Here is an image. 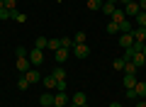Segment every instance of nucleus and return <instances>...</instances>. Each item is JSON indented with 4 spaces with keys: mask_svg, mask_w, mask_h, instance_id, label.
<instances>
[{
    "mask_svg": "<svg viewBox=\"0 0 146 107\" xmlns=\"http://www.w3.org/2000/svg\"><path fill=\"white\" fill-rule=\"evenodd\" d=\"M27 58H29V63H32V66H42V63H44V51L42 49H36V46H34V49H32L29 51V54H27Z\"/></svg>",
    "mask_w": 146,
    "mask_h": 107,
    "instance_id": "f257e3e1",
    "label": "nucleus"
},
{
    "mask_svg": "<svg viewBox=\"0 0 146 107\" xmlns=\"http://www.w3.org/2000/svg\"><path fill=\"white\" fill-rule=\"evenodd\" d=\"M29 68H32V63H29V58H27V56H17L15 58V71L17 73H27Z\"/></svg>",
    "mask_w": 146,
    "mask_h": 107,
    "instance_id": "f03ea898",
    "label": "nucleus"
},
{
    "mask_svg": "<svg viewBox=\"0 0 146 107\" xmlns=\"http://www.w3.org/2000/svg\"><path fill=\"white\" fill-rule=\"evenodd\" d=\"M22 76H25V78H27V83H29V85H36V83L42 80V73L36 71V68H34V66H32V68H29V71H27V73H22Z\"/></svg>",
    "mask_w": 146,
    "mask_h": 107,
    "instance_id": "7ed1b4c3",
    "label": "nucleus"
},
{
    "mask_svg": "<svg viewBox=\"0 0 146 107\" xmlns=\"http://www.w3.org/2000/svg\"><path fill=\"white\" fill-rule=\"evenodd\" d=\"M88 54H90V46L88 44H76V46H73V56H76V58H88Z\"/></svg>",
    "mask_w": 146,
    "mask_h": 107,
    "instance_id": "20e7f679",
    "label": "nucleus"
},
{
    "mask_svg": "<svg viewBox=\"0 0 146 107\" xmlns=\"http://www.w3.org/2000/svg\"><path fill=\"white\" fill-rule=\"evenodd\" d=\"M122 83H124V90H134L136 88V73H124V78H122Z\"/></svg>",
    "mask_w": 146,
    "mask_h": 107,
    "instance_id": "39448f33",
    "label": "nucleus"
},
{
    "mask_svg": "<svg viewBox=\"0 0 146 107\" xmlns=\"http://www.w3.org/2000/svg\"><path fill=\"white\" fill-rule=\"evenodd\" d=\"M42 83L46 85V90H56V83H58V78L54 76V73H46V76L42 78Z\"/></svg>",
    "mask_w": 146,
    "mask_h": 107,
    "instance_id": "423d86ee",
    "label": "nucleus"
},
{
    "mask_svg": "<svg viewBox=\"0 0 146 107\" xmlns=\"http://www.w3.org/2000/svg\"><path fill=\"white\" fill-rule=\"evenodd\" d=\"M139 3H136V0H131V3H129V5H124V15L127 17H136V15H139Z\"/></svg>",
    "mask_w": 146,
    "mask_h": 107,
    "instance_id": "0eeeda50",
    "label": "nucleus"
},
{
    "mask_svg": "<svg viewBox=\"0 0 146 107\" xmlns=\"http://www.w3.org/2000/svg\"><path fill=\"white\" fill-rule=\"evenodd\" d=\"M119 46L122 49H131V46H134V34H119Z\"/></svg>",
    "mask_w": 146,
    "mask_h": 107,
    "instance_id": "6e6552de",
    "label": "nucleus"
},
{
    "mask_svg": "<svg viewBox=\"0 0 146 107\" xmlns=\"http://www.w3.org/2000/svg\"><path fill=\"white\" fill-rule=\"evenodd\" d=\"M68 54H71V49H63V46H61V49H56V51H54V58H56V63H63V61L68 58Z\"/></svg>",
    "mask_w": 146,
    "mask_h": 107,
    "instance_id": "1a4fd4ad",
    "label": "nucleus"
},
{
    "mask_svg": "<svg viewBox=\"0 0 146 107\" xmlns=\"http://www.w3.org/2000/svg\"><path fill=\"white\" fill-rule=\"evenodd\" d=\"M54 105L68 107V95H66V92H56V95H54Z\"/></svg>",
    "mask_w": 146,
    "mask_h": 107,
    "instance_id": "9d476101",
    "label": "nucleus"
},
{
    "mask_svg": "<svg viewBox=\"0 0 146 107\" xmlns=\"http://www.w3.org/2000/svg\"><path fill=\"white\" fill-rule=\"evenodd\" d=\"M85 102H88V97H85V92H73V100H71V105L80 107V105H85Z\"/></svg>",
    "mask_w": 146,
    "mask_h": 107,
    "instance_id": "9b49d317",
    "label": "nucleus"
},
{
    "mask_svg": "<svg viewBox=\"0 0 146 107\" xmlns=\"http://www.w3.org/2000/svg\"><path fill=\"white\" fill-rule=\"evenodd\" d=\"M127 20V15H124V7H115V12H112V22H124Z\"/></svg>",
    "mask_w": 146,
    "mask_h": 107,
    "instance_id": "f8f14e48",
    "label": "nucleus"
},
{
    "mask_svg": "<svg viewBox=\"0 0 146 107\" xmlns=\"http://www.w3.org/2000/svg\"><path fill=\"white\" fill-rule=\"evenodd\" d=\"M39 105L42 107H54V95L51 92H44V95L39 97Z\"/></svg>",
    "mask_w": 146,
    "mask_h": 107,
    "instance_id": "ddd939ff",
    "label": "nucleus"
},
{
    "mask_svg": "<svg viewBox=\"0 0 146 107\" xmlns=\"http://www.w3.org/2000/svg\"><path fill=\"white\" fill-rule=\"evenodd\" d=\"M134 92H136V97H139V100H146V83L139 80V83H136V88H134Z\"/></svg>",
    "mask_w": 146,
    "mask_h": 107,
    "instance_id": "4468645a",
    "label": "nucleus"
},
{
    "mask_svg": "<svg viewBox=\"0 0 146 107\" xmlns=\"http://www.w3.org/2000/svg\"><path fill=\"white\" fill-rule=\"evenodd\" d=\"M131 34H134V41H146V29H144V27L131 29Z\"/></svg>",
    "mask_w": 146,
    "mask_h": 107,
    "instance_id": "2eb2a0df",
    "label": "nucleus"
},
{
    "mask_svg": "<svg viewBox=\"0 0 146 107\" xmlns=\"http://www.w3.org/2000/svg\"><path fill=\"white\" fill-rule=\"evenodd\" d=\"M76 44H88V34H85V32H76V34H73V46Z\"/></svg>",
    "mask_w": 146,
    "mask_h": 107,
    "instance_id": "dca6fc26",
    "label": "nucleus"
},
{
    "mask_svg": "<svg viewBox=\"0 0 146 107\" xmlns=\"http://www.w3.org/2000/svg\"><path fill=\"white\" fill-rule=\"evenodd\" d=\"M144 61H146V56H144V54H141V51H139V54H134V56H131V63H134L136 68H144Z\"/></svg>",
    "mask_w": 146,
    "mask_h": 107,
    "instance_id": "f3484780",
    "label": "nucleus"
},
{
    "mask_svg": "<svg viewBox=\"0 0 146 107\" xmlns=\"http://www.w3.org/2000/svg\"><path fill=\"white\" fill-rule=\"evenodd\" d=\"M124 56H119V58H115V61H112V66H115V71H124Z\"/></svg>",
    "mask_w": 146,
    "mask_h": 107,
    "instance_id": "a211bd4d",
    "label": "nucleus"
},
{
    "mask_svg": "<svg viewBox=\"0 0 146 107\" xmlns=\"http://www.w3.org/2000/svg\"><path fill=\"white\" fill-rule=\"evenodd\" d=\"M119 32H122V34H129V32H131V22H129V20L119 22Z\"/></svg>",
    "mask_w": 146,
    "mask_h": 107,
    "instance_id": "6ab92c4d",
    "label": "nucleus"
},
{
    "mask_svg": "<svg viewBox=\"0 0 146 107\" xmlns=\"http://www.w3.org/2000/svg\"><path fill=\"white\" fill-rule=\"evenodd\" d=\"M34 44H36V49H46V44H49V39H46V37H36V41H34Z\"/></svg>",
    "mask_w": 146,
    "mask_h": 107,
    "instance_id": "aec40b11",
    "label": "nucleus"
},
{
    "mask_svg": "<svg viewBox=\"0 0 146 107\" xmlns=\"http://www.w3.org/2000/svg\"><path fill=\"white\" fill-rule=\"evenodd\" d=\"M17 88H20V90H27V88H29V83H27V78L22 76V73H20V78H17Z\"/></svg>",
    "mask_w": 146,
    "mask_h": 107,
    "instance_id": "412c9836",
    "label": "nucleus"
},
{
    "mask_svg": "<svg viewBox=\"0 0 146 107\" xmlns=\"http://www.w3.org/2000/svg\"><path fill=\"white\" fill-rule=\"evenodd\" d=\"M46 49H51V51H56V49H61V39H49V44H46Z\"/></svg>",
    "mask_w": 146,
    "mask_h": 107,
    "instance_id": "4be33fe9",
    "label": "nucleus"
},
{
    "mask_svg": "<svg viewBox=\"0 0 146 107\" xmlns=\"http://www.w3.org/2000/svg\"><path fill=\"white\" fill-rule=\"evenodd\" d=\"M85 3H88L90 10H100V7H102V0H85Z\"/></svg>",
    "mask_w": 146,
    "mask_h": 107,
    "instance_id": "5701e85b",
    "label": "nucleus"
},
{
    "mask_svg": "<svg viewBox=\"0 0 146 107\" xmlns=\"http://www.w3.org/2000/svg\"><path fill=\"white\" fill-rule=\"evenodd\" d=\"M115 7H117V5H110V3H102V7H100V10H102L105 15H112V12H115Z\"/></svg>",
    "mask_w": 146,
    "mask_h": 107,
    "instance_id": "b1692460",
    "label": "nucleus"
},
{
    "mask_svg": "<svg viewBox=\"0 0 146 107\" xmlns=\"http://www.w3.org/2000/svg\"><path fill=\"white\" fill-rule=\"evenodd\" d=\"M5 10L15 12V10H17V0H5Z\"/></svg>",
    "mask_w": 146,
    "mask_h": 107,
    "instance_id": "393cba45",
    "label": "nucleus"
},
{
    "mask_svg": "<svg viewBox=\"0 0 146 107\" xmlns=\"http://www.w3.org/2000/svg\"><path fill=\"white\" fill-rule=\"evenodd\" d=\"M61 46H63V49H73V39H71V37H63V39H61Z\"/></svg>",
    "mask_w": 146,
    "mask_h": 107,
    "instance_id": "a878e982",
    "label": "nucleus"
},
{
    "mask_svg": "<svg viewBox=\"0 0 146 107\" xmlns=\"http://www.w3.org/2000/svg\"><path fill=\"white\" fill-rule=\"evenodd\" d=\"M136 71H139V68H136L131 61H127V63H124V73H136Z\"/></svg>",
    "mask_w": 146,
    "mask_h": 107,
    "instance_id": "bb28decb",
    "label": "nucleus"
},
{
    "mask_svg": "<svg viewBox=\"0 0 146 107\" xmlns=\"http://www.w3.org/2000/svg\"><path fill=\"white\" fill-rule=\"evenodd\" d=\"M107 32H110V34H117V32H119V25H117V22H110V25H107Z\"/></svg>",
    "mask_w": 146,
    "mask_h": 107,
    "instance_id": "cd10ccee",
    "label": "nucleus"
},
{
    "mask_svg": "<svg viewBox=\"0 0 146 107\" xmlns=\"http://www.w3.org/2000/svg\"><path fill=\"white\" fill-rule=\"evenodd\" d=\"M54 76H56L58 80H66V71H63V68H54Z\"/></svg>",
    "mask_w": 146,
    "mask_h": 107,
    "instance_id": "c85d7f7f",
    "label": "nucleus"
},
{
    "mask_svg": "<svg viewBox=\"0 0 146 107\" xmlns=\"http://www.w3.org/2000/svg\"><path fill=\"white\" fill-rule=\"evenodd\" d=\"M12 17H15V20L20 22V25H25V22H27V15H20V12H17V10L12 12Z\"/></svg>",
    "mask_w": 146,
    "mask_h": 107,
    "instance_id": "c756f323",
    "label": "nucleus"
},
{
    "mask_svg": "<svg viewBox=\"0 0 146 107\" xmlns=\"http://www.w3.org/2000/svg\"><path fill=\"white\" fill-rule=\"evenodd\" d=\"M10 17H12V12H10V10H5V7L0 10V20H3V22H5V20H10Z\"/></svg>",
    "mask_w": 146,
    "mask_h": 107,
    "instance_id": "7c9ffc66",
    "label": "nucleus"
},
{
    "mask_svg": "<svg viewBox=\"0 0 146 107\" xmlns=\"http://www.w3.org/2000/svg\"><path fill=\"white\" fill-rule=\"evenodd\" d=\"M27 54H29V51H27L25 46H17L15 49V56H27Z\"/></svg>",
    "mask_w": 146,
    "mask_h": 107,
    "instance_id": "2f4dec72",
    "label": "nucleus"
},
{
    "mask_svg": "<svg viewBox=\"0 0 146 107\" xmlns=\"http://www.w3.org/2000/svg\"><path fill=\"white\" fill-rule=\"evenodd\" d=\"M124 95H127V100H139V97H136V92H134V90H127Z\"/></svg>",
    "mask_w": 146,
    "mask_h": 107,
    "instance_id": "473e14b6",
    "label": "nucleus"
},
{
    "mask_svg": "<svg viewBox=\"0 0 146 107\" xmlns=\"http://www.w3.org/2000/svg\"><path fill=\"white\" fill-rule=\"evenodd\" d=\"M136 3H139V10L146 12V0H136Z\"/></svg>",
    "mask_w": 146,
    "mask_h": 107,
    "instance_id": "72a5a7b5",
    "label": "nucleus"
},
{
    "mask_svg": "<svg viewBox=\"0 0 146 107\" xmlns=\"http://www.w3.org/2000/svg\"><path fill=\"white\" fill-rule=\"evenodd\" d=\"M136 107H146V100H139V102H136Z\"/></svg>",
    "mask_w": 146,
    "mask_h": 107,
    "instance_id": "f704fd0d",
    "label": "nucleus"
},
{
    "mask_svg": "<svg viewBox=\"0 0 146 107\" xmlns=\"http://www.w3.org/2000/svg\"><path fill=\"white\" fill-rule=\"evenodd\" d=\"M110 107H122V102H110Z\"/></svg>",
    "mask_w": 146,
    "mask_h": 107,
    "instance_id": "c9c22d12",
    "label": "nucleus"
},
{
    "mask_svg": "<svg viewBox=\"0 0 146 107\" xmlns=\"http://www.w3.org/2000/svg\"><path fill=\"white\" fill-rule=\"evenodd\" d=\"M105 3H110V5H117V3H119V0H105Z\"/></svg>",
    "mask_w": 146,
    "mask_h": 107,
    "instance_id": "e433bc0d",
    "label": "nucleus"
},
{
    "mask_svg": "<svg viewBox=\"0 0 146 107\" xmlns=\"http://www.w3.org/2000/svg\"><path fill=\"white\" fill-rule=\"evenodd\" d=\"M119 3H122V5H129V3H131V0H119Z\"/></svg>",
    "mask_w": 146,
    "mask_h": 107,
    "instance_id": "4c0bfd02",
    "label": "nucleus"
},
{
    "mask_svg": "<svg viewBox=\"0 0 146 107\" xmlns=\"http://www.w3.org/2000/svg\"><path fill=\"white\" fill-rule=\"evenodd\" d=\"M3 7H5V0H0V10H3Z\"/></svg>",
    "mask_w": 146,
    "mask_h": 107,
    "instance_id": "58836bf2",
    "label": "nucleus"
},
{
    "mask_svg": "<svg viewBox=\"0 0 146 107\" xmlns=\"http://www.w3.org/2000/svg\"><path fill=\"white\" fill-rule=\"evenodd\" d=\"M141 54H144V56H146V44H144V49H141Z\"/></svg>",
    "mask_w": 146,
    "mask_h": 107,
    "instance_id": "ea45409f",
    "label": "nucleus"
},
{
    "mask_svg": "<svg viewBox=\"0 0 146 107\" xmlns=\"http://www.w3.org/2000/svg\"><path fill=\"white\" fill-rule=\"evenodd\" d=\"M80 107H90V105H88V102H85V105H80Z\"/></svg>",
    "mask_w": 146,
    "mask_h": 107,
    "instance_id": "a19ab883",
    "label": "nucleus"
},
{
    "mask_svg": "<svg viewBox=\"0 0 146 107\" xmlns=\"http://www.w3.org/2000/svg\"><path fill=\"white\" fill-rule=\"evenodd\" d=\"M68 107H76V105H71V102H68Z\"/></svg>",
    "mask_w": 146,
    "mask_h": 107,
    "instance_id": "79ce46f5",
    "label": "nucleus"
},
{
    "mask_svg": "<svg viewBox=\"0 0 146 107\" xmlns=\"http://www.w3.org/2000/svg\"><path fill=\"white\" fill-rule=\"evenodd\" d=\"M144 68H146V61H144Z\"/></svg>",
    "mask_w": 146,
    "mask_h": 107,
    "instance_id": "37998d69",
    "label": "nucleus"
},
{
    "mask_svg": "<svg viewBox=\"0 0 146 107\" xmlns=\"http://www.w3.org/2000/svg\"><path fill=\"white\" fill-rule=\"evenodd\" d=\"M54 107H58V105H54Z\"/></svg>",
    "mask_w": 146,
    "mask_h": 107,
    "instance_id": "c03bdc74",
    "label": "nucleus"
}]
</instances>
